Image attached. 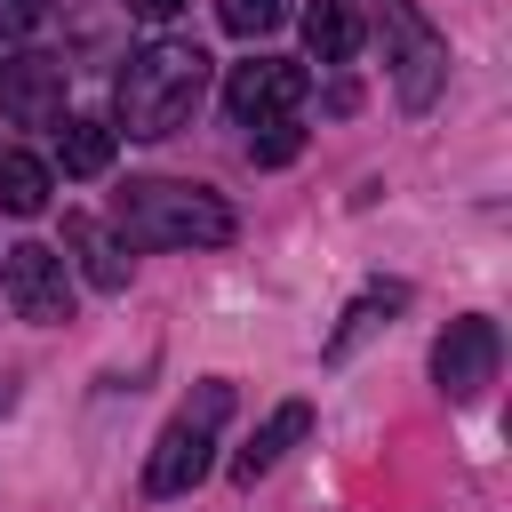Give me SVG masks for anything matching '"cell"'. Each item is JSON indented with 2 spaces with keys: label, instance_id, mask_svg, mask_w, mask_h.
<instances>
[{
  "label": "cell",
  "instance_id": "obj_7",
  "mask_svg": "<svg viewBox=\"0 0 512 512\" xmlns=\"http://www.w3.org/2000/svg\"><path fill=\"white\" fill-rule=\"evenodd\" d=\"M0 112L16 128H56L64 120V64L56 56H8L0 64Z\"/></svg>",
  "mask_w": 512,
  "mask_h": 512
},
{
  "label": "cell",
  "instance_id": "obj_17",
  "mask_svg": "<svg viewBox=\"0 0 512 512\" xmlns=\"http://www.w3.org/2000/svg\"><path fill=\"white\" fill-rule=\"evenodd\" d=\"M40 24V0H0V32L16 40V32H32Z\"/></svg>",
  "mask_w": 512,
  "mask_h": 512
},
{
  "label": "cell",
  "instance_id": "obj_15",
  "mask_svg": "<svg viewBox=\"0 0 512 512\" xmlns=\"http://www.w3.org/2000/svg\"><path fill=\"white\" fill-rule=\"evenodd\" d=\"M216 24H224L232 40H264V32L288 24V0H216Z\"/></svg>",
  "mask_w": 512,
  "mask_h": 512
},
{
  "label": "cell",
  "instance_id": "obj_6",
  "mask_svg": "<svg viewBox=\"0 0 512 512\" xmlns=\"http://www.w3.org/2000/svg\"><path fill=\"white\" fill-rule=\"evenodd\" d=\"M496 360H504L496 320L464 312V320H448V328H440V344H432V384H440L448 400H472L480 384H496Z\"/></svg>",
  "mask_w": 512,
  "mask_h": 512
},
{
  "label": "cell",
  "instance_id": "obj_19",
  "mask_svg": "<svg viewBox=\"0 0 512 512\" xmlns=\"http://www.w3.org/2000/svg\"><path fill=\"white\" fill-rule=\"evenodd\" d=\"M8 408H16V376L0 368V416H8Z\"/></svg>",
  "mask_w": 512,
  "mask_h": 512
},
{
  "label": "cell",
  "instance_id": "obj_9",
  "mask_svg": "<svg viewBox=\"0 0 512 512\" xmlns=\"http://www.w3.org/2000/svg\"><path fill=\"white\" fill-rule=\"evenodd\" d=\"M304 432H312V408H304V400H280V408H272V416L248 432V448L232 456V480H248V488H256V480H264V472H272V464H280V456H288Z\"/></svg>",
  "mask_w": 512,
  "mask_h": 512
},
{
  "label": "cell",
  "instance_id": "obj_11",
  "mask_svg": "<svg viewBox=\"0 0 512 512\" xmlns=\"http://www.w3.org/2000/svg\"><path fill=\"white\" fill-rule=\"evenodd\" d=\"M120 152V128L112 120H56V168L64 176H104Z\"/></svg>",
  "mask_w": 512,
  "mask_h": 512
},
{
  "label": "cell",
  "instance_id": "obj_3",
  "mask_svg": "<svg viewBox=\"0 0 512 512\" xmlns=\"http://www.w3.org/2000/svg\"><path fill=\"white\" fill-rule=\"evenodd\" d=\"M0 296H8V312H16V320H32V328L72 320V272H64V256H56V248H40V240L0 248Z\"/></svg>",
  "mask_w": 512,
  "mask_h": 512
},
{
  "label": "cell",
  "instance_id": "obj_14",
  "mask_svg": "<svg viewBox=\"0 0 512 512\" xmlns=\"http://www.w3.org/2000/svg\"><path fill=\"white\" fill-rule=\"evenodd\" d=\"M0 208H8V216H40V208H48V160L0 152Z\"/></svg>",
  "mask_w": 512,
  "mask_h": 512
},
{
  "label": "cell",
  "instance_id": "obj_13",
  "mask_svg": "<svg viewBox=\"0 0 512 512\" xmlns=\"http://www.w3.org/2000/svg\"><path fill=\"white\" fill-rule=\"evenodd\" d=\"M384 312H400V288H368V296H352L344 328L328 336V368H336V360H352V352H360V344H368V336L384 328Z\"/></svg>",
  "mask_w": 512,
  "mask_h": 512
},
{
  "label": "cell",
  "instance_id": "obj_18",
  "mask_svg": "<svg viewBox=\"0 0 512 512\" xmlns=\"http://www.w3.org/2000/svg\"><path fill=\"white\" fill-rule=\"evenodd\" d=\"M128 8H136V16H144V24H168V16H176V8H184V0H128Z\"/></svg>",
  "mask_w": 512,
  "mask_h": 512
},
{
  "label": "cell",
  "instance_id": "obj_12",
  "mask_svg": "<svg viewBox=\"0 0 512 512\" xmlns=\"http://www.w3.org/2000/svg\"><path fill=\"white\" fill-rule=\"evenodd\" d=\"M304 48H312L320 64H352V56H360V16H352V0H312V8H304Z\"/></svg>",
  "mask_w": 512,
  "mask_h": 512
},
{
  "label": "cell",
  "instance_id": "obj_10",
  "mask_svg": "<svg viewBox=\"0 0 512 512\" xmlns=\"http://www.w3.org/2000/svg\"><path fill=\"white\" fill-rule=\"evenodd\" d=\"M64 240L80 248V272L112 296V288H128V272H136V256H128V240H112L96 216H64Z\"/></svg>",
  "mask_w": 512,
  "mask_h": 512
},
{
  "label": "cell",
  "instance_id": "obj_8",
  "mask_svg": "<svg viewBox=\"0 0 512 512\" xmlns=\"http://www.w3.org/2000/svg\"><path fill=\"white\" fill-rule=\"evenodd\" d=\"M208 480V424L200 416H176L160 440H152V464H144V488L152 496H184Z\"/></svg>",
  "mask_w": 512,
  "mask_h": 512
},
{
  "label": "cell",
  "instance_id": "obj_16",
  "mask_svg": "<svg viewBox=\"0 0 512 512\" xmlns=\"http://www.w3.org/2000/svg\"><path fill=\"white\" fill-rule=\"evenodd\" d=\"M296 152H304V128L296 120H256V136H248V160L256 168H288Z\"/></svg>",
  "mask_w": 512,
  "mask_h": 512
},
{
  "label": "cell",
  "instance_id": "obj_2",
  "mask_svg": "<svg viewBox=\"0 0 512 512\" xmlns=\"http://www.w3.org/2000/svg\"><path fill=\"white\" fill-rule=\"evenodd\" d=\"M112 224L128 248H224L240 224L224 208V192L208 184H176V176H136L112 200Z\"/></svg>",
  "mask_w": 512,
  "mask_h": 512
},
{
  "label": "cell",
  "instance_id": "obj_1",
  "mask_svg": "<svg viewBox=\"0 0 512 512\" xmlns=\"http://www.w3.org/2000/svg\"><path fill=\"white\" fill-rule=\"evenodd\" d=\"M200 96H208V48H192V40H144L112 88L128 136H176L200 112Z\"/></svg>",
  "mask_w": 512,
  "mask_h": 512
},
{
  "label": "cell",
  "instance_id": "obj_4",
  "mask_svg": "<svg viewBox=\"0 0 512 512\" xmlns=\"http://www.w3.org/2000/svg\"><path fill=\"white\" fill-rule=\"evenodd\" d=\"M384 32H392V96L408 104V112H432V96H440V80H448V40L408 8V0H384Z\"/></svg>",
  "mask_w": 512,
  "mask_h": 512
},
{
  "label": "cell",
  "instance_id": "obj_5",
  "mask_svg": "<svg viewBox=\"0 0 512 512\" xmlns=\"http://www.w3.org/2000/svg\"><path fill=\"white\" fill-rule=\"evenodd\" d=\"M304 96H312V80H304V64H288V56H248V64H232V80H224V112H232L240 128H256V120H296Z\"/></svg>",
  "mask_w": 512,
  "mask_h": 512
}]
</instances>
